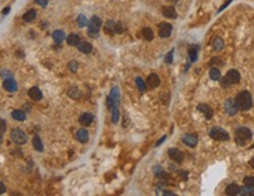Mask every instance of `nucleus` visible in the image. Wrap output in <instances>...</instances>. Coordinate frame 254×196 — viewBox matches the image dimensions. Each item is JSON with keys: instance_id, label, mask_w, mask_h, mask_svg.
I'll return each mask as SVG.
<instances>
[{"instance_id": "nucleus-45", "label": "nucleus", "mask_w": 254, "mask_h": 196, "mask_svg": "<svg viewBox=\"0 0 254 196\" xmlns=\"http://www.w3.org/2000/svg\"><path fill=\"white\" fill-rule=\"evenodd\" d=\"M88 34H89V37H92V38H97V37H98V32H91V31H88Z\"/></svg>"}, {"instance_id": "nucleus-5", "label": "nucleus", "mask_w": 254, "mask_h": 196, "mask_svg": "<svg viewBox=\"0 0 254 196\" xmlns=\"http://www.w3.org/2000/svg\"><path fill=\"white\" fill-rule=\"evenodd\" d=\"M225 109H226V113H227L228 115L233 116V115H235V114L238 113L239 107L236 105L235 100H233V99H227L226 102H225Z\"/></svg>"}, {"instance_id": "nucleus-2", "label": "nucleus", "mask_w": 254, "mask_h": 196, "mask_svg": "<svg viewBox=\"0 0 254 196\" xmlns=\"http://www.w3.org/2000/svg\"><path fill=\"white\" fill-rule=\"evenodd\" d=\"M252 139V131L247 127H239L235 131V142L240 146L247 144Z\"/></svg>"}, {"instance_id": "nucleus-33", "label": "nucleus", "mask_w": 254, "mask_h": 196, "mask_svg": "<svg viewBox=\"0 0 254 196\" xmlns=\"http://www.w3.org/2000/svg\"><path fill=\"white\" fill-rule=\"evenodd\" d=\"M135 84H137V86H138L139 91H141V92L146 91V84H145V81H144V80H142L141 78H137V79H135Z\"/></svg>"}, {"instance_id": "nucleus-44", "label": "nucleus", "mask_w": 254, "mask_h": 196, "mask_svg": "<svg viewBox=\"0 0 254 196\" xmlns=\"http://www.w3.org/2000/svg\"><path fill=\"white\" fill-rule=\"evenodd\" d=\"M5 191H6V187H5V184H4L2 182H0V195H1V194H4Z\"/></svg>"}, {"instance_id": "nucleus-36", "label": "nucleus", "mask_w": 254, "mask_h": 196, "mask_svg": "<svg viewBox=\"0 0 254 196\" xmlns=\"http://www.w3.org/2000/svg\"><path fill=\"white\" fill-rule=\"evenodd\" d=\"M244 184L247 187L254 188V176H246L244 178Z\"/></svg>"}, {"instance_id": "nucleus-24", "label": "nucleus", "mask_w": 254, "mask_h": 196, "mask_svg": "<svg viewBox=\"0 0 254 196\" xmlns=\"http://www.w3.org/2000/svg\"><path fill=\"white\" fill-rule=\"evenodd\" d=\"M35 17H37V11L35 10H30V11H27L26 13L24 14L22 19L26 22H31V21H33L35 19Z\"/></svg>"}, {"instance_id": "nucleus-47", "label": "nucleus", "mask_w": 254, "mask_h": 196, "mask_svg": "<svg viewBox=\"0 0 254 196\" xmlns=\"http://www.w3.org/2000/svg\"><path fill=\"white\" fill-rule=\"evenodd\" d=\"M164 195L165 196H175V194L171 193V191H164Z\"/></svg>"}, {"instance_id": "nucleus-48", "label": "nucleus", "mask_w": 254, "mask_h": 196, "mask_svg": "<svg viewBox=\"0 0 254 196\" xmlns=\"http://www.w3.org/2000/svg\"><path fill=\"white\" fill-rule=\"evenodd\" d=\"M10 10H11L10 7H6V8H4V10H2V14H7L8 12H10Z\"/></svg>"}, {"instance_id": "nucleus-8", "label": "nucleus", "mask_w": 254, "mask_h": 196, "mask_svg": "<svg viewBox=\"0 0 254 196\" xmlns=\"http://www.w3.org/2000/svg\"><path fill=\"white\" fill-rule=\"evenodd\" d=\"M168 155H169V157H171L172 160H174L175 162H181V161L185 159V154L181 151H179V149H177V148H171V149L168 151Z\"/></svg>"}, {"instance_id": "nucleus-49", "label": "nucleus", "mask_w": 254, "mask_h": 196, "mask_svg": "<svg viewBox=\"0 0 254 196\" xmlns=\"http://www.w3.org/2000/svg\"><path fill=\"white\" fill-rule=\"evenodd\" d=\"M249 164H251V167H252V168H254V156L251 159V161H249Z\"/></svg>"}, {"instance_id": "nucleus-16", "label": "nucleus", "mask_w": 254, "mask_h": 196, "mask_svg": "<svg viewBox=\"0 0 254 196\" xmlns=\"http://www.w3.org/2000/svg\"><path fill=\"white\" fill-rule=\"evenodd\" d=\"M198 52H199V46L192 45L188 48V55H189V62H194L198 59Z\"/></svg>"}, {"instance_id": "nucleus-35", "label": "nucleus", "mask_w": 254, "mask_h": 196, "mask_svg": "<svg viewBox=\"0 0 254 196\" xmlns=\"http://www.w3.org/2000/svg\"><path fill=\"white\" fill-rule=\"evenodd\" d=\"M77 22H78L79 27H85L87 25L86 17H85V15H82V14H80V15L78 17V19H77Z\"/></svg>"}, {"instance_id": "nucleus-39", "label": "nucleus", "mask_w": 254, "mask_h": 196, "mask_svg": "<svg viewBox=\"0 0 254 196\" xmlns=\"http://www.w3.org/2000/svg\"><path fill=\"white\" fill-rule=\"evenodd\" d=\"M68 68H69V71H72V72H77V69H78L77 61H71V62L68 64Z\"/></svg>"}, {"instance_id": "nucleus-46", "label": "nucleus", "mask_w": 254, "mask_h": 196, "mask_svg": "<svg viewBox=\"0 0 254 196\" xmlns=\"http://www.w3.org/2000/svg\"><path fill=\"white\" fill-rule=\"evenodd\" d=\"M165 140H166V136L161 137L160 140H159V141H158V142H157V143H155V146H157V147H158V146H159V144H161V143H162V142H164V141H165Z\"/></svg>"}, {"instance_id": "nucleus-19", "label": "nucleus", "mask_w": 254, "mask_h": 196, "mask_svg": "<svg viewBox=\"0 0 254 196\" xmlns=\"http://www.w3.org/2000/svg\"><path fill=\"white\" fill-rule=\"evenodd\" d=\"M77 47H78V49H79L81 53H85V54H88V53L92 52V45H91L89 42H86V41L79 42Z\"/></svg>"}, {"instance_id": "nucleus-42", "label": "nucleus", "mask_w": 254, "mask_h": 196, "mask_svg": "<svg viewBox=\"0 0 254 196\" xmlns=\"http://www.w3.org/2000/svg\"><path fill=\"white\" fill-rule=\"evenodd\" d=\"M35 4H38L41 7H45L48 4V0H35Z\"/></svg>"}, {"instance_id": "nucleus-26", "label": "nucleus", "mask_w": 254, "mask_h": 196, "mask_svg": "<svg viewBox=\"0 0 254 196\" xmlns=\"http://www.w3.org/2000/svg\"><path fill=\"white\" fill-rule=\"evenodd\" d=\"M68 96L74 99V100H78V99L81 98V92L79 91L78 88H75V87L69 88V91H68Z\"/></svg>"}, {"instance_id": "nucleus-4", "label": "nucleus", "mask_w": 254, "mask_h": 196, "mask_svg": "<svg viewBox=\"0 0 254 196\" xmlns=\"http://www.w3.org/2000/svg\"><path fill=\"white\" fill-rule=\"evenodd\" d=\"M11 137H12V141L17 144H24L26 143L27 141V135L21 129H18V128H15L11 131Z\"/></svg>"}, {"instance_id": "nucleus-25", "label": "nucleus", "mask_w": 254, "mask_h": 196, "mask_svg": "<svg viewBox=\"0 0 254 196\" xmlns=\"http://www.w3.org/2000/svg\"><path fill=\"white\" fill-rule=\"evenodd\" d=\"M239 195H246V196H254V189L252 187H247L244 186L242 188L239 190Z\"/></svg>"}, {"instance_id": "nucleus-13", "label": "nucleus", "mask_w": 254, "mask_h": 196, "mask_svg": "<svg viewBox=\"0 0 254 196\" xmlns=\"http://www.w3.org/2000/svg\"><path fill=\"white\" fill-rule=\"evenodd\" d=\"M147 85L149 86L151 88H155V87H158V86L160 85V79H159V76H158L155 73H152V74L148 75Z\"/></svg>"}, {"instance_id": "nucleus-31", "label": "nucleus", "mask_w": 254, "mask_h": 196, "mask_svg": "<svg viewBox=\"0 0 254 196\" xmlns=\"http://www.w3.org/2000/svg\"><path fill=\"white\" fill-rule=\"evenodd\" d=\"M33 147L35 151H42V142H41V140L39 139L38 136H34L33 137Z\"/></svg>"}, {"instance_id": "nucleus-50", "label": "nucleus", "mask_w": 254, "mask_h": 196, "mask_svg": "<svg viewBox=\"0 0 254 196\" xmlns=\"http://www.w3.org/2000/svg\"><path fill=\"white\" fill-rule=\"evenodd\" d=\"M169 2H175V1H178V0H168Z\"/></svg>"}, {"instance_id": "nucleus-32", "label": "nucleus", "mask_w": 254, "mask_h": 196, "mask_svg": "<svg viewBox=\"0 0 254 196\" xmlns=\"http://www.w3.org/2000/svg\"><path fill=\"white\" fill-rule=\"evenodd\" d=\"M115 24L114 21H107L106 25H105V32L111 34V33H114V29H115Z\"/></svg>"}, {"instance_id": "nucleus-7", "label": "nucleus", "mask_w": 254, "mask_h": 196, "mask_svg": "<svg viewBox=\"0 0 254 196\" xmlns=\"http://www.w3.org/2000/svg\"><path fill=\"white\" fill-rule=\"evenodd\" d=\"M226 79H227L228 81H229V84L231 85H233V84H238L239 81H240V73L238 72L236 69H229L227 72V74H226Z\"/></svg>"}, {"instance_id": "nucleus-41", "label": "nucleus", "mask_w": 254, "mask_h": 196, "mask_svg": "<svg viewBox=\"0 0 254 196\" xmlns=\"http://www.w3.org/2000/svg\"><path fill=\"white\" fill-rule=\"evenodd\" d=\"M1 76H2L4 79L12 78V73L10 72V71H6V69H4V71L1 72Z\"/></svg>"}, {"instance_id": "nucleus-27", "label": "nucleus", "mask_w": 254, "mask_h": 196, "mask_svg": "<svg viewBox=\"0 0 254 196\" xmlns=\"http://www.w3.org/2000/svg\"><path fill=\"white\" fill-rule=\"evenodd\" d=\"M12 118L14 120H18V121H24L26 119V115L22 111H14L12 112Z\"/></svg>"}, {"instance_id": "nucleus-15", "label": "nucleus", "mask_w": 254, "mask_h": 196, "mask_svg": "<svg viewBox=\"0 0 254 196\" xmlns=\"http://www.w3.org/2000/svg\"><path fill=\"white\" fill-rule=\"evenodd\" d=\"M109 98L113 101L114 106H119V102H120V92H119V88H118V87L112 88L111 94H109Z\"/></svg>"}, {"instance_id": "nucleus-10", "label": "nucleus", "mask_w": 254, "mask_h": 196, "mask_svg": "<svg viewBox=\"0 0 254 196\" xmlns=\"http://www.w3.org/2000/svg\"><path fill=\"white\" fill-rule=\"evenodd\" d=\"M2 86H4V88H5L7 92H10V93H13V92H15L17 91V88H18L17 82H15L12 78L5 79V81H4Z\"/></svg>"}, {"instance_id": "nucleus-29", "label": "nucleus", "mask_w": 254, "mask_h": 196, "mask_svg": "<svg viewBox=\"0 0 254 196\" xmlns=\"http://www.w3.org/2000/svg\"><path fill=\"white\" fill-rule=\"evenodd\" d=\"M209 78L212 79V80H220L221 78V74H220V71L218 69V68H212L211 71H209Z\"/></svg>"}, {"instance_id": "nucleus-14", "label": "nucleus", "mask_w": 254, "mask_h": 196, "mask_svg": "<svg viewBox=\"0 0 254 196\" xmlns=\"http://www.w3.org/2000/svg\"><path fill=\"white\" fill-rule=\"evenodd\" d=\"M28 95H30V98L32 99V100H34V101H39V100H41V98H42V93H41V91L38 87H32V88L28 91Z\"/></svg>"}, {"instance_id": "nucleus-38", "label": "nucleus", "mask_w": 254, "mask_h": 196, "mask_svg": "<svg viewBox=\"0 0 254 196\" xmlns=\"http://www.w3.org/2000/svg\"><path fill=\"white\" fill-rule=\"evenodd\" d=\"M173 49L172 51H169L168 52V54L166 55V58H165V61H166V64H172V61H173Z\"/></svg>"}, {"instance_id": "nucleus-11", "label": "nucleus", "mask_w": 254, "mask_h": 196, "mask_svg": "<svg viewBox=\"0 0 254 196\" xmlns=\"http://www.w3.org/2000/svg\"><path fill=\"white\" fill-rule=\"evenodd\" d=\"M196 109H198L199 112H201L207 120H211L212 116H213V111H212L211 107L207 105H202V104H201V105H199L198 107H196Z\"/></svg>"}, {"instance_id": "nucleus-30", "label": "nucleus", "mask_w": 254, "mask_h": 196, "mask_svg": "<svg viewBox=\"0 0 254 196\" xmlns=\"http://www.w3.org/2000/svg\"><path fill=\"white\" fill-rule=\"evenodd\" d=\"M213 47L215 51H221L224 48V40L221 38H215L213 41Z\"/></svg>"}, {"instance_id": "nucleus-28", "label": "nucleus", "mask_w": 254, "mask_h": 196, "mask_svg": "<svg viewBox=\"0 0 254 196\" xmlns=\"http://www.w3.org/2000/svg\"><path fill=\"white\" fill-rule=\"evenodd\" d=\"M142 35H144V38H145L146 40H148V41L153 40V38H154L153 31H152L151 28H148V27L144 28V31H142Z\"/></svg>"}, {"instance_id": "nucleus-3", "label": "nucleus", "mask_w": 254, "mask_h": 196, "mask_svg": "<svg viewBox=\"0 0 254 196\" xmlns=\"http://www.w3.org/2000/svg\"><path fill=\"white\" fill-rule=\"evenodd\" d=\"M209 135L213 137L214 140L218 141H228L229 140V135L225 129H222L220 127H214L209 131Z\"/></svg>"}, {"instance_id": "nucleus-23", "label": "nucleus", "mask_w": 254, "mask_h": 196, "mask_svg": "<svg viewBox=\"0 0 254 196\" xmlns=\"http://www.w3.org/2000/svg\"><path fill=\"white\" fill-rule=\"evenodd\" d=\"M52 37H53V39L55 42L60 44V42H62L64 39H65V33H64V31H61V29H57V31H54L53 32Z\"/></svg>"}, {"instance_id": "nucleus-22", "label": "nucleus", "mask_w": 254, "mask_h": 196, "mask_svg": "<svg viewBox=\"0 0 254 196\" xmlns=\"http://www.w3.org/2000/svg\"><path fill=\"white\" fill-rule=\"evenodd\" d=\"M79 42H80V38H79V35L75 34V33H72V34H69V35L67 37V44L69 46H78Z\"/></svg>"}, {"instance_id": "nucleus-20", "label": "nucleus", "mask_w": 254, "mask_h": 196, "mask_svg": "<svg viewBox=\"0 0 254 196\" xmlns=\"http://www.w3.org/2000/svg\"><path fill=\"white\" fill-rule=\"evenodd\" d=\"M162 13H164V15H165L166 18H169V19H175V18H177V12H175L173 6L165 7V8L162 10Z\"/></svg>"}, {"instance_id": "nucleus-37", "label": "nucleus", "mask_w": 254, "mask_h": 196, "mask_svg": "<svg viewBox=\"0 0 254 196\" xmlns=\"http://www.w3.org/2000/svg\"><path fill=\"white\" fill-rule=\"evenodd\" d=\"M122 32H124V26H122V24H120V22H117V24H115V29H114V33H117V34H121Z\"/></svg>"}, {"instance_id": "nucleus-21", "label": "nucleus", "mask_w": 254, "mask_h": 196, "mask_svg": "<svg viewBox=\"0 0 254 196\" xmlns=\"http://www.w3.org/2000/svg\"><path fill=\"white\" fill-rule=\"evenodd\" d=\"M77 139H78V141H80V142H82V143H85V142H87L88 141V133H87L86 129H79V131H77Z\"/></svg>"}, {"instance_id": "nucleus-40", "label": "nucleus", "mask_w": 254, "mask_h": 196, "mask_svg": "<svg viewBox=\"0 0 254 196\" xmlns=\"http://www.w3.org/2000/svg\"><path fill=\"white\" fill-rule=\"evenodd\" d=\"M220 84H221V86H222L224 88H227V87H229V86H231V84H229V81H228L227 79H226V76H225V78L221 79Z\"/></svg>"}, {"instance_id": "nucleus-6", "label": "nucleus", "mask_w": 254, "mask_h": 196, "mask_svg": "<svg viewBox=\"0 0 254 196\" xmlns=\"http://www.w3.org/2000/svg\"><path fill=\"white\" fill-rule=\"evenodd\" d=\"M101 25L102 24H101V20L99 17H92V19L89 20V22L87 24L88 31H91V32H98L100 29Z\"/></svg>"}, {"instance_id": "nucleus-43", "label": "nucleus", "mask_w": 254, "mask_h": 196, "mask_svg": "<svg viewBox=\"0 0 254 196\" xmlns=\"http://www.w3.org/2000/svg\"><path fill=\"white\" fill-rule=\"evenodd\" d=\"M5 128H6V122L2 119H0V133H2L5 131Z\"/></svg>"}, {"instance_id": "nucleus-18", "label": "nucleus", "mask_w": 254, "mask_h": 196, "mask_svg": "<svg viewBox=\"0 0 254 196\" xmlns=\"http://www.w3.org/2000/svg\"><path fill=\"white\" fill-rule=\"evenodd\" d=\"M93 115L92 114H89V113H85V114H82L80 116V120H79V122H80L82 126H85V127H87V126H89V124L93 122Z\"/></svg>"}, {"instance_id": "nucleus-9", "label": "nucleus", "mask_w": 254, "mask_h": 196, "mask_svg": "<svg viewBox=\"0 0 254 196\" xmlns=\"http://www.w3.org/2000/svg\"><path fill=\"white\" fill-rule=\"evenodd\" d=\"M172 33V26L167 22H162L159 27V35L161 38H168Z\"/></svg>"}, {"instance_id": "nucleus-1", "label": "nucleus", "mask_w": 254, "mask_h": 196, "mask_svg": "<svg viewBox=\"0 0 254 196\" xmlns=\"http://www.w3.org/2000/svg\"><path fill=\"white\" fill-rule=\"evenodd\" d=\"M235 102H236V105L239 107V109H241V111H248V109H251V107L253 105L252 95L247 91H242L236 95Z\"/></svg>"}, {"instance_id": "nucleus-34", "label": "nucleus", "mask_w": 254, "mask_h": 196, "mask_svg": "<svg viewBox=\"0 0 254 196\" xmlns=\"http://www.w3.org/2000/svg\"><path fill=\"white\" fill-rule=\"evenodd\" d=\"M112 121L114 123H117L119 121V111H118V106H114L112 108Z\"/></svg>"}, {"instance_id": "nucleus-17", "label": "nucleus", "mask_w": 254, "mask_h": 196, "mask_svg": "<svg viewBox=\"0 0 254 196\" xmlns=\"http://www.w3.org/2000/svg\"><path fill=\"white\" fill-rule=\"evenodd\" d=\"M239 190H240V187L235 183H231L228 184L227 188H226V195L228 196H235L239 195Z\"/></svg>"}, {"instance_id": "nucleus-12", "label": "nucleus", "mask_w": 254, "mask_h": 196, "mask_svg": "<svg viewBox=\"0 0 254 196\" xmlns=\"http://www.w3.org/2000/svg\"><path fill=\"white\" fill-rule=\"evenodd\" d=\"M182 141H184V143L186 146L194 147L198 143V137H196V135H193V134H187V135H185L182 137Z\"/></svg>"}]
</instances>
